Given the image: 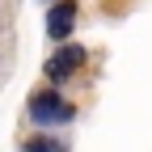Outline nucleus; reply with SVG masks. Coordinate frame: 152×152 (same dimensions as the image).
I'll list each match as a JSON object with an SVG mask.
<instances>
[{
	"label": "nucleus",
	"mask_w": 152,
	"mask_h": 152,
	"mask_svg": "<svg viewBox=\"0 0 152 152\" xmlns=\"http://www.w3.org/2000/svg\"><path fill=\"white\" fill-rule=\"evenodd\" d=\"M72 21H76V0H59L47 17V34L51 38H68L72 34Z\"/></svg>",
	"instance_id": "obj_3"
},
{
	"label": "nucleus",
	"mask_w": 152,
	"mask_h": 152,
	"mask_svg": "<svg viewBox=\"0 0 152 152\" xmlns=\"http://www.w3.org/2000/svg\"><path fill=\"white\" fill-rule=\"evenodd\" d=\"M72 102H64L59 97V89H42V93H34L30 97V118L38 123V127H59V123H68L72 118Z\"/></svg>",
	"instance_id": "obj_1"
},
{
	"label": "nucleus",
	"mask_w": 152,
	"mask_h": 152,
	"mask_svg": "<svg viewBox=\"0 0 152 152\" xmlns=\"http://www.w3.org/2000/svg\"><path fill=\"white\" fill-rule=\"evenodd\" d=\"M26 152H64V148H59V144H51V140H30Z\"/></svg>",
	"instance_id": "obj_4"
},
{
	"label": "nucleus",
	"mask_w": 152,
	"mask_h": 152,
	"mask_svg": "<svg viewBox=\"0 0 152 152\" xmlns=\"http://www.w3.org/2000/svg\"><path fill=\"white\" fill-rule=\"evenodd\" d=\"M80 64H85V51H80V47H64V51L47 64V76H51V80H68Z\"/></svg>",
	"instance_id": "obj_2"
}]
</instances>
